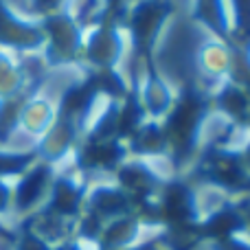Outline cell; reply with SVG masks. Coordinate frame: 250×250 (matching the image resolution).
<instances>
[{"instance_id": "obj_1", "label": "cell", "mask_w": 250, "mask_h": 250, "mask_svg": "<svg viewBox=\"0 0 250 250\" xmlns=\"http://www.w3.org/2000/svg\"><path fill=\"white\" fill-rule=\"evenodd\" d=\"M38 189H40V176H33V178H29L26 180V185L22 187V191H20V202H31V200L35 198V193H38Z\"/></svg>"}]
</instances>
